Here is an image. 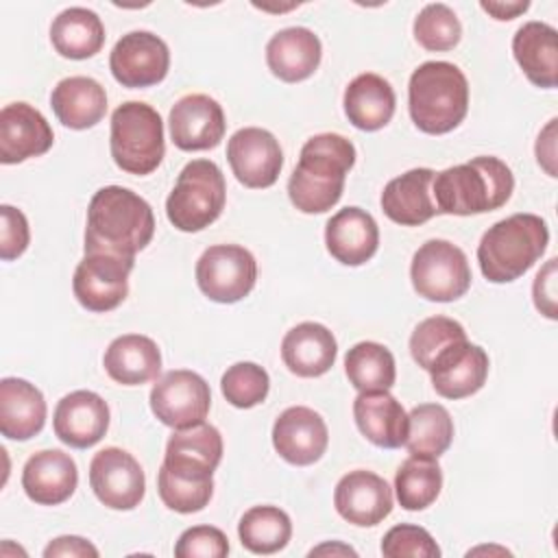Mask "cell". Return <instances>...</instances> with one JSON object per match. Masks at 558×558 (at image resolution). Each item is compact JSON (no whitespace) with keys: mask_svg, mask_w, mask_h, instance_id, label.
Returning <instances> with one entry per match:
<instances>
[{"mask_svg":"<svg viewBox=\"0 0 558 558\" xmlns=\"http://www.w3.org/2000/svg\"><path fill=\"white\" fill-rule=\"evenodd\" d=\"M155 233L150 205L129 187L107 185L87 205L85 253L135 257Z\"/></svg>","mask_w":558,"mask_h":558,"instance_id":"6da1fadb","label":"cell"},{"mask_svg":"<svg viewBox=\"0 0 558 558\" xmlns=\"http://www.w3.org/2000/svg\"><path fill=\"white\" fill-rule=\"evenodd\" d=\"M355 163V146L338 133L310 137L288 179V196L303 214H325L342 196L347 172Z\"/></svg>","mask_w":558,"mask_h":558,"instance_id":"7a4b0ae2","label":"cell"},{"mask_svg":"<svg viewBox=\"0 0 558 558\" xmlns=\"http://www.w3.org/2000/svg\"><path fill=\"white\" fill-rule=\"evenodd\" d=\"M432 185L438 214L473 216L504 207L512 196L514 177L506 161L482 155L434 174Z\"/></svg>","mask_w":558,"mask_h":558,"instance_id":"3957f363","label":"cell"},{"mask_svg":"<svg viewBox=\"0 0 558 558\" xmlns=\"http://www.w3.org/2000/svg\"><path fill=\"white\" fill-rule=\"evenodd\" d=\"M408 109L418 131L442 135L453 131L469 111V83L449 61L421 63L408 83Z\"/></svg>","mask_w":558,"mask_h":558,"instance_id":"277c9868","label":"cell"},{"mask_svg":"<svg viewBox=\"0 0 558 558\" xmlns=\"http://www.w3.org/2000/svg\"><path fill=\"white\" fill-rule=\"evenodd\" d=\"M549 227L536 214H512L495 222L477 244L482 275L493 283H510L525 275L545 253Z\"/></svg>","mask_w":558,"mask_h":558,"instance_id":"5b68a950","label":"cell"},{"mask_svg":"<svg viewBox=\"0 0 558 558\" xmlns=\"http://www.w3.org/2000/svg\"><path fill=\"white\" fill-rule=\"evenodd\" d=\"M109 150L116 166L129 174H150L163 159V122L146 102L129 100L111 113Z\"/></svg>","mask_w":558,"mask_h":558,"instance_id":"8992f818","label":"cell"},{"mask_svg":"<svg viewBox=\"0 0 558 558\" xmlns=\"http://www.w3.org/2000/svg\"><path fill=\"white\" fill-rule=\"evenodd\" d=\"M225 201L227 183L218 163L211 159H192L183 166L166 198V216L174 229L196 233L218 220Z\"/></svg>","mask_w":558,"mask_h":558,"instance_id":"52a82bcc","label":"cell"},{"mask_svg":"<svg viewBox=\"0 0 558 558\" xmlns=\"http://www.w3.org/2000/svg\"><path fill=\"white\" fill-rule=\"evenodd\" d=\"M410 279L418 296L449 303L471 288V266L460 246L449 240H427L410 264Z\"/></svg>","mask_w":558,"mask_h":558,"instance_id":"ba28073f","label":"cell"},{"mask_svg":"<svg viewBox=\"0 0 558 558\" xmlns=\"http://www.w3.org/2000/svg\"><path fill=\"white\" fill-rule=\"evenodd\" d=\"M257 281V262L240 244H214L196 262V283L216 303H238Z\"/></svg>","mask_w":558,"mask_h":558,"instance_id":"9c48e42d","label":"cell"},{"mask_svg":"<svg viewBox=\"0 0 558 558\" xmlns=\"http://www.w3.org/2000/svg\"><path fill=\"white\" fill-rule=\"evenodd\" d=\"M133 266L135 257L85 253L72 277L76 301L96 314L116 310L129 294V275Z\"/></svg>","mask_w":558,"mask_h":558,"instance_id":"30bf717a","label":"cell"},{"mask_svg":"<svg viewBox=\"0 0 558 558\" xmlns=\"http://www.w3.org/2000/svg\"><path fill=\"white\" fill-rule=\"evenodd\" d=\"M211 408L209 384L194 371L177 368L157 379L150 390L153 414L172 429L198 425Z\"/></svg>","mask_w":558,"mask_h":558,"instance_id":"8fae6325","label":"cell"},{"mask_svg":"<svg viewBox=\"0 0 558 558\" xmlns=\"http://www.w3.org/2000/svg\"><path fill=\"white\" fill-rule=\"evenodd\" d=\"M89 486L107 508L133 510L144 499L146 475L129 451L105 447L89 462Z\"/></svg>","mask_w":558,"mask_h":558,"instance_id":"7c38bea8","label":"cell"},{"mask_svg":"<svg viewBox=\"0 0 558 558\" xmlns=\"http://www.w3.org/2000/svg\"><path fill=\"white\" fill-rule=\"evenodd\" d=\"M170 50L161 37L150 31H131L122 35L111 54L109 70L122 87H150L166 78Z\"/></svg>","mask_w":558,"mask_h":558,"instance_id":"4fadbf2b","label":"cell"},{"mask_svg":"<svg viewBox=\"0 0 558 558\" xmlns=\"http://www.w3.org/2000/svg\"><path fill=\"white\" fill-rule=\"evenodd\" d=\"M227 159L235 179L253 190L275 185L283 166L277 137L259 126H244L227 142Z\"/></svg>","mask_w":558,"mask_h":558,"instance_id":"5bb4252c","label":"cell"},{"mask_svg":"<svg viewBox=\"0 0 558 558\" xmlns=\"http://www.w3.org/2000/svg\"><path fill=\"white\" fill-rule=\"evenodd\" d=\"M172 144L181 150H209L225 137V111L207 94H187L179 98L168 116Z\"/></svg>","mask_w":558,"mask_h":558,"instance_id":"9a60e30c","label":"cell"},{"mask_svg":"<svg viewBox=\"0 0 558 558\" xmlns=\"http://www.w3.org/2000/svg\"><path fill=\"white\" fill-rule=\"evenodd\" d=\"M329 432L318 412L305 405L286 408L272 425L275 451L294 466H307L323 458Z\"/></svg>","mask_w":558,"mask_h":558,"instance_id":"2e32d148","label":"cell"},{"mask_svg":"<svg viewBox=\"0 0 558 558\" xmlns=\"http://www.w3.org/2000/svg\"><path fill=\"white\" fill-rule=\"evenodd\" d=\"M434 390L445 399H464L475 395L488 377V355L466 338L442 349L429 366Z\"/></svg>","mask_w":558,"mask_h":558,"instance_id":"e0dca14e","label":"cell"},{"mask_svg":"<svg viewBox=\"0 0 558 558\" xmlns=\"http://www.w3.org/2000/svg\"><path fill=\"white\" fill-rule=\"evenodd\" d=\"M333 506L344 521L371 527L392 512V488L373 471H349L336 484Z\"/></svg>","mask_w":558,"mask_h":558,"instance_id":"ac0fdd59","label":"cell"},{"mask_svg":"<svg viewBox=\"0 0 558 558\" xmlns=\"http://www.w3.org/2000/svg\"><path fill=\"white\" fill-rule=\"evenodd\" d=\"M52 427L54 436L68 447H94L109 429V405L98 392L74 390L57 403Z\"/></svg>","mask_w":558,"mask_h":558,"instance_id":"d6986e66","label":"cell"},{"mask_svg":"<svg viewBox=\"0 0 558 558\" xmlns=\"http://www.w3.org/2000/svg\"><path fill=\"white\" fill-rule=\"evenodd\" d=\"M54 133L48 120L28 102H11L0 111V161L22 163L50 150Z\"/></svg>","mask_w":558,"mask_h":558,"instance_id":"ffe728a7","label":"cell"},{"mask_svg":"<svg viewBox=\"0 0 558 558\" xmlns=\"http://www.w3.org/2000/svg\"><path fill=\"white\" fill-rule=\"evenodd\" d=\"M76 484V462L61 449H41L33 453L22 469V488L26 497L41 506L63 504L72 497Z\"/></svg>","mask_w":558,"mask_h":558,"instance_id":"44dd1931","label":"cell"},{"mask_svg":"<svg viewBox=\"0 0 558 558\" xmlns=\"http://www.w3.org/2000/svg\"><path fill=\"white\" fill-rule=\"evenodd\" d=\"M325 244L336 262L362 266L377 253L379 227L366 209L344 207L327 220Z\"/></svg>","mask_w":558,"mask_h":558,"instance_id":"7402d4cb","label":"cell"},{"mask_svg":"<svg viewBox=\"0 0 558 558\" xmlns=\"http://www.w3.org/2000/svg\"><path fill=\"white\" fill-rule=\"evenodd\" d=\"M434 174L432 168H412L390 179L381 192V211L401 227H418L434 218L438 214L429 192Z\"/></svg>","mask_w":558,"mask_h":558,"instance_id":"603a6c76","label":"cell"},{"mask_svg":"<svg viewBox=\"0 0 558 558\" xmlns=\"http://www.w3.org/2000/svg\"><path fill=\"white\" fill-rule=\"evenodd\" d=\"M353 418L362 436L381 449H397L408 436V414L388 390H366L353 401Z\"/></svg>","mask_w":558,"mask_h":558,"instance_id":"cb8c5ba5","label":"cell"},{"mask_svg":"<svg viewBox=\"0 0 558 558\" xmlns=\"http://www.w3.org/2000/svg\"><path fill=\"white\" fill-rule=\"evenodd\" d=\"M320 39L305 26L283 28L266 44V63L270 72L286 83L310 78L320 65Z\"/></svg>","mask_w":558,"mask_h":558,"instance_id":"d4e9b609","label":"cell"},{"mask_svg":"<svg viewBox=\"0 0 558 558\" xmlns=\"http://www.w3.org/2000/svg\"><path fill=\"white\" fill-rule=\"evenodd\" d=\"M338 355L333 333L320 323H299L281 340V360L299 377L325 375Z\"/></svg>","mask_w":558,"mask_h":558,"instance_id":"484cf974","label":"cell"},{"mask_svg":"<svg viewBox=\"0 0 558 558\" xmlns=\"http://www.w3.org/2000/svg\"><path fill=\"white\" fill-rule=\"evenodd\" d=\"M46 399L37 386L20 377L0 381V432L11 440H31L44 429Z\"/></svg>","mask_w":558,"mask_h":558,"instance_id":"4316f807","label":"cell"},{"mask_svg":"<svg viewBox=\"0 0 558 558\" xmlns=\"http://www.w3.org/2000/svg\"><path fill=\"white\" fill-rule=\"evenodd\" d=\"M102 366L107 375L122 386H142L155 381L161 373V353L153 338L124 333L111 340Z\"/></svg>","mask_w":558,"mask_h":558,"instance_id":"83f0119b","label":"cell"},{"mask_svg":"<svg viewBox=\"0 0 558 558\" xmlns=\"http://www.w3.org/2000/svg\"><path fill=\"white\" fill-rule=\"evenodd\" d=\"M512 54L536 87L554 89L558 83V33L545 22H525L512 37Z\"/></svg>","mask_w":558,"mask_h":558,"instance_id":"f1b7e54d","label":"cell"},{"mask_svg":"<svg viewBox=\"0 0 558 558\" xmlns=\"http://www.w3.org/2000/svg\"><path fill=\"white\" fill-rule=\"evenodd\" d=\"M57 120L74 131L96 126L107 113L105 87L92 76H68L50 94Z\"/></svg>","mask_w":558,"mask_h":558,"instance_id":"f546056e","label":"cell"},{"mask_svg":"<svg viewBox=\"0 0 558 558\" xmlns=\"http://www.w3.org/2000/svg\"><path fill=\"white\" fill-rule=\"evenodd\" d=\"M222 460V436L209 423L174 429L166 442L163 464L177 471L211 475Z\"/></svg>","mask_w":558,"mask_h":558,"instance_id":"4dcf8cb0","label":"cell"},{"mask_svg":"<svg viewBox=\"0 0 558 558\" xmlns=\"http://www.w3.org/2000/svg\"><path fill=\"white\" fill-rule=\"evenodd\" d=\"M344 113L349 122L360 131H379L395 116V89L392 85L373 72L357 74L344 89Z\"/></svg>","mask_w":558,"mask_h":558,"instance_id":"1f68e13d","label":"cell"},{"mask_svg":"<svg viewBox=\"0 0 558 558\" xmlns=\"http://www.w3.org/2000/svg\"><path fill=\"white\" fill-rule=\"evenodd\" d=\"M50 41L65 59H89L105 44V26L100 17L85 7L63 9L50 24Z\"/></svg>","mask_w":558,"mask_h":558,"instance_id":"d6a6232c","label":"cell"},{"mask_svg":"<svg viewBox=\"0 0 558 558\" xmlns=\"http://www.w3.org/2000/svg\"><path fill=\"white\" fill-rule=\"evenodd\" d=\"M453 440V418L440 403H421L408 414L405 447L412 456L438 458Z\"/></svg>","mask_w":558,"mask_h":558,"instance_id":"836d02e7","label":"cell"},{"mask_svg":"<svg viewBox=\"0 0 558 558\" xmlns=\"http://www.w3.org/2000/svg\"><path fill=\"white\" fill-rule=\"evenodd\" d=\"M344 373L360 392L390 390L397 377L395 355L379 342H357L344 355Z\"/></svg>","mask_w":558,"mask_h":558,"instance_id":"e575fe53","label":"cell"},{"mask_svg":"<svg viewBox=\"0 0 558 558\" xmlns=\"http://www.w3.org/2000/svg\"><path fill=\"white\" fill-rule=\"evenodd\" d=\"M442 488V471L438 458L410 456L395 475V493L405 510H425L436 501Z\"/></svg>","mask_w":558,"mask_h":558,"instance_id":"d590c367","label":"cell"},{"mask_svg":"<svg viewBox=\"0 0 558 558\" xmlns=\"http://www.w3.org/2000/svg\"><path fill=\"white\" fill-rule=\"evenodd\" d=\"M240 543L253 554H275L292 536L290 517L277 506H253L238 523Z\"/></svg>","mask_w":558,"mask_h":558,"instance_id":"8d00e7d4","label":"cell"},{"mask_svg":"<svg viewBox=\"0 0 558 558\" xmlns=\"http://www.w3.org/2000/svg\"><path fill=\"white\" fill-rule=\"evenodd\" d=\"M157 493L170 510L181 514H192L203 510L209 504L214 495V477L201 480V477L181 475L161 464L157 475Z\"/></svg>","mask_w":558,"mask_h":558,"instance_id":"74e56055","label":"cell"},{"mask_svg":"<svg viewBox=\"0 0 558 558\" xmlns=\"http://www.w3.org/2000/svg\"><path fill=\"white\" fill-rule=\"evenodd\" d=\"M462 37V24L453 9L442 2L425 4L414 17V39L418 46L432 52H445L458 46Z\"/></svg>","mask_w":558,"mask_h":558,"instance_id":"f35d334b","label":"cell"},{"mask_svg":"<svg viewBox=\"0 0 558 558\" xmlns=\"http://www.w3.org/2000/svg\"><path fill=\"white\" fill-rule=\"evenodd\" d=\"M464 338H466V331L458 320L447 316H429L414 327L410 336V353L421 368L429 371L432 362L442 349Z\"/></svg>","mask_w":558,"mask_h":558,"instance_id":"ab89813d","label":"cell"},{"mask_svg":"<svg viewBox=\"0 0 558 558\" xmlns=\"http://www.w3.org/2000/svg\"><path fill=\"white\" fill-rule=\"evenodd\" d=\"M220 390L233 408L248 410L259 405L268 397L270 377L255 362H235L225 371L220 379Z\"/></svg>","mask_w":558,"mask_h":558,"instance_id":"60d3db41","label":"cell"},{"mask_svg":"<svg viewBox=\"0 0 558 558\" xmlns=\"http://www.w3.org/2000/svg\"><path fill=\"white\" fill-rule=\"evenodd\" d=\"M381 554L386 558H403V556L438 558L440 547L436 545V541L425 527L412 525V523H399L384 534Z\"/></svg>","mask_w":558,"mask_h":558,"instance_id":"b9f144b4","label":"cell"},{"mask_svg":"<svg viewBox=\"0 0 558 558\" xmlns=\"http://www.w3.org/2000/svg\"><path fill=\"white\" fill-rule=\"evenodd\" d=\"M227 554H229V538L225 536L222 530L214 525L187 527L174 545L177 558H222Z\"/></svg>","mask_w":558,"mask_h":558,"instance_id":"7bdbcfd3","label":"cell"},{"mask_svg":"<svg viewBox=\"0 0 558 558\" xmlns=\"http://www.w3.org/2000/svg\"><path fill=\"white\" fill-rule=\"evenodd\" d=\"M2 227H0V257L4 262H11L20 257L31 242L28 220L26 216L13 207V205H0Z\"/></svg>","mask_w":558,"mask_h":558,"instance_id":"ee69618b","label":"cell"},{"mask_svg":"<svg viewBox=\"0 0 558 558\" xmlns=\"http://www.w3.org/2000/svg\"><path fill=\"white\" fill-rule=\"evenodd\" d=\"M534 305L547 318H556V257H551L538 272L532 286Z\"/></svg>","mask_w":558,"mask_h":558,"instance_id":"f6af8a7d","label":"cell"},{"mask_svg":"<svg viewBox=\"0 0 558 558\" xmlns=\"http://www.w3.org/2000/svg\"><path fill=\"white\" fill-rule=\"evenodd\" d=\"M46 558H57V556H70V558H96L98 549L81 536H59L50 541L44 549Z\"/></svg>","mask_w":558,"mask_h":558,"instance_id":"bcb514c9","label":"cell"},{"mask_svg":"<svg viewBox=\"0 0 558 558\" xmlns=\"http://www.w3.org/2000/svg\"><path fill=\"white\" fill-rule=\"evenodd\" d=\"M536 159L545 168L549 177H556V118L547 122V126L538 133L536 140Z\"/></svg>","mask_w":558,"mask_h":558,"instance_id":"7dc6e473","label":"cell"},{"mask_svg":"<svg viewBox=\"0 0 558 558\" xmlns=\"http://www.w3.org/2000/svg\"><path fill=\"white\" fill-rule=\"evenodd\" d=\"M480 7L493 15L495 20H514L517 15L525 13L530 9V2L523 0V2H480Z\"/></svg>","mask_w":558,"mask_h":558,"instance_id":"c3c4849f","label":"cell"},{"mask_svg":"<svg viewBox=\"0 0 558 558\" xmlns=\"http://www.w3.org/2000/svg\"><path fill=\"white\" fill-rule=\"evenodd\" d=\"M323 554H331V556H357V551L349 545H342V543H325L320 547H314L310 551V556H323Z\"/></svg>","mask_w":558,"mask_h":558,"instance_id":"681fc988","label":"cell"}]
</instances>
